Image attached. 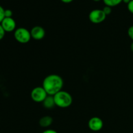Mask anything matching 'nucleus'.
Here are the masks:
<instances>
[{"mask_svg": "<svg viewBox=\"0 0 133 133\" xmlns=\"http://www.w3.org/2000/svg\"><path fill=\"white\" fill-rule=\"evenodd\" d=\"M64 85L62 78L57 74H51L44 78L42 87L49 96H55L62 90Z\"/></svg>", "mask_w": 133, "mask_h": 133, "instance_id": "nucleus-1", "label": "nucleus"}, {"mask_svg": "<svg viewBox=\"0 0 133 133\" xmlns=\"http://www.w3.org/2000/svg\"><path fill=\"white\" fill-rule=\"evenodd\" d=\"M56 106L60 108H68L71 106L73 103L72 96L66 91L61 90L53 96Z\"/></svg>", "mask_w": 133, "mask_h": 133, "instance_id": "nucleus-2", "label": "nucleus"}, {"mask_svg": "<svg viewBox=\"0 0 133 133\" xmlns=\"http://www.w3.org/2000/svg\"><path fill=\"white\" fill-rule=\"evenodd\" d=\"M14 38L20 44H27L31 40V32L24 27H19L14 31Z\"/></svg>", "mask_w": 133, "mask_h": 133, "instance_id": "nucleus-3", "label": "nucleus"}, {"mask_svg": "<svg viewBox=\"0 0 133 133\" xmlns=\"http://www.w3.org/2000/svg\"><path fill=\"white\" fill-rule=\"evenodd\" d=\"M48 94L42 87H36L31 92V99L36 103H42L44 101Z\"/></svg>", "mask_w": 133, "mask_h": 133, "instance_id": "nucleus-4", "label": "nucleus"}, {"mask_svg": "<svg viewBox=\"0 0 133 133\" xmlns=\"http://www.w3.org/2000/svg\"><path fill=\"white\" fill-rule=\"evenodd\" d=\"M106 14L102 9H94L90 12L88 18L92 23L98 24L103 22L106 19Z\"/></svg>", "mask_w": 133, "mask_h": 133, "instance_id": "nucleus-5", "label": "nucleus"}, {"mask_svg": "<svg viewBox=\"0 0 133 133\" xmlns=\"http://www.w3.org/2000/svg\"><path fill=\"white\" fill-rule=\"evenodd\" d=\"M103 122L99 117H93L88 121V125L90 129L94 132H97L102 129L103 127Z\"/></svg>", "mask_w": 133, "mask_h": 133, "instance_id": "nucleus-6", "label": "nucleus"}, {"mask_svg": "<svg viewBox=\"0 0 133 133\" xmlns=\"http://www.w3.org/2000/svg\"><path fill=\"white\" fill-rule=\"evenodd\" d=\"M1 25L6 32H10L15 31L16 27L15 20L12 18H5L1 23Z\"/></svg>", "mask_w": 133, "mask_h": 133, "instance_id": "nucleus-7", "label": "nucleus"}, {"mask_svg": "<svg viewBox=\"0 0 133 133\" xmlns=\"http://www.w3.org/2000/svg\"><path fill=\"white\" fill-rule=\"evenodd\" d=\"M31 37L36 40H42L45 35V31L44 29L41 26H35L31 30Z\"/></svg>", "mask_w": 133, "mask_h": 133, "instance_id": "nucleus-8", "label": "nucleus"}, {"mask_svg": "<svg viewBox=\"0 0 133 133\" xmlns=\"http://www.w3.org/2000/svg\"><path fill=\"white\" fill-rule=\"evenodd\" d=\"M43 105L45 109H53L55 106V103L54 97L53 96H49L48 95L46 98L43 101Z\"/></svg>", "mask_w": 133, "mask_h": 133, "instance_id": "nucleus-9", "label": "nucleus"}, {"mask_svg": "<svg viewBox=\"0 0 133 133\" xmlns=\"http://www.w3.org/2000/svg\"><path fill=\"white\" fill-rule=\"evenodd\" d=\"M53 118L49 116L42 117L39 120V125L42 127H48L53 123Z\"/></svg>", "mask_w": 133, "mask_h": 133, "instance_id": "nucleus-10", "label": "nucleus"}, {"mask_svg": "<svg viewBox=\"0 0 133 133\" xmlns=\"http://www.w3.org/2000/svg\"><path fill=\"white\" fill-rule=\"evenodd\" d=\"M103 2L106 6L113 7L119 5L121 3L123 2V0H103Z\"/></svg>", "mask_w": 133, "mask_h": 133, "instance_id": "nucleus-11", "label": "nucleus"}, {"mask_svg": "<svg viewBox=\"0 0 133 133\" xmlns=\"http://www.w3.org/2000/svg\"><path fill=\"white\" fill-rule=\"evenodd\" d=\"M102 10H103L104 13L106 14V16L110 15L112 12V7L109 6H106V5H105V6L102 9Z\"/></svg>", "mask_w": 133, "mask_h": 133, "instance_id": "nucleus-12", "label": "nucleus"}, {"mask_svg": "<svg viewBox=\"0 0 133 133\" xmlns=\"http://www.w3.org/2000/svg\"><path fill=\"white\" fill-rule=\"evenodd\" d=\"M5 18V9L0 5V23Z\"/></svg>", "mask_w": 133, "mask_h": 133, "instance_id": "nucleus-13", "label": "nucleus"}, {"mask_svg": "<svg viewBox=\"0 0 133 133\" xmlns=\"http://www.w3.org/2000/svg\"><path fill=\"white\" fill-rule=\"evenodd\" d=\"M12 11L10 9L5 10V18H12Z\"/></svg>", "mask_w": 133, "mask_h": 133, "instance_id": "nucleus-14", "label": "nucleus"}, {"mask_svg": "<svg viewBox=\"0 0 133 133\" xmlns=\"http://www.w3.org/2000/svg\"><path fill=\"white\" fill-rule=\"evenodd\" d=\"M127 33H128V36H129L130 38L133 41V25L131 26L129 28L128 31H127Z\"/></svg>", "mask_w": 133, "mask_h": 133, "instance_id": "nucleus-15", "label": "nucleus"}, {"mask_svg": "<svg viewBox=\"0 0 133 133\" xmlns=\"http://www.w3.org/2000/svg\"><path fill=\"white\" fill-rule=\"evenodd\" d=\"M5 32H5V30L3 29V27L1 26V23H0V40H1L3 38L4 36H5Z\"/></svg>", "mask_w": 133, "mask_h": 133, "instance_id": "nucleus-16", "label": "nucleus"}, {"mask_svg": "<svg viewBox=\"0 0 133 133\" xmlns=\"http://www.w3.org/2000/svg\"><path fill=\"white\" fill-rule=\"evenodd\" d=\"M127 9L130 12L133 14V0H131V2L127 5Z\"/></svg>", "mask_w": 133, "mask_h": 133, "instance_id": "nucleus-17", "label": "nucleus"}, {"mask_svg": "<svg viewBox=\"0 0 133 133\" xmlns=\"http://www.w3.org/2000/svg\"><path fill=\"white\" fill-rule=\"evenodd\" d=\"M42 133H58V132L53 129H47Z\"/></svg>", "mask_w": 133, "mask_h": 133, "instance_id": "nucleus-18", "label": "nucleus"}, {"mask_svg": "<svg viewBox=\"0 0 133 133\" xmlns=\"http://www.w3.org/2000/svg\"><path fill=\"white\" fill-rule=\"evenodd\" d=\"M62 2L64 3H70L72 2L74 0H61Z\"/></svg>", "mask_w": 133, "mask_h": 133, "instance_id": "nucleus-19", "label": "nucleus"}, {"mask_svg": "<svg viewBox=\"0 0 133 133\" xmlns=\"http://www.w3.org/2000/svg\"><path fill=\"white\" fill-rule=\"evenodd\" d=\"M131 0H123V2H124L125 3H126L128 5V4L131 2Z\"/></svg>", "mask_w": 133, "mask_h": 133, "instance_id": "nucleus-20", "label": "nucleus"}, {"mask_svg": "<svg viewBox=\"0 0 133 133\" xmlns=\"http://www.w3.org/2000/svg\"><path fill=\"white\" fill-rule=\"evenodd\" d=\"M131 51H132L133 52V42H132V44H131Z\"/></svg>", "mask_w": 133, "mask_h": 133, "instance_id": "nucleus-21", "label": "nucleus"}, {"mask_svg": "<svg viewBox=\"0 0 133 133\" xmlns=\"http://www.w3.org/2000/svg\"><path fill=\"white\" fill-rule=\"evenodd\" d=\"M93 1H96V2H98V1H101V0H93Z\"/></svg>", "mask_w": 133, "mask_h": 133, "instance_id": "nucleus-22", "label": "nucleus"}]
</instances>
